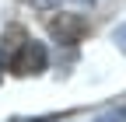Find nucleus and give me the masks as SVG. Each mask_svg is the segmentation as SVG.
Wrapping results in <instances>:
<instances>
[{
	"label": "nucleus",
	"mask_w": 126,
	"mask_h": 122,
	"mask_svg": "<svg viewBox=\"0 0 126 122\" xmlns=\"http://www.w3.org/2000/svg\"><path fill=\"white\" fill-rule=\"evenodd\" d=\"M0 66L14 77H35L49 66V52L46 45L35 42L21 24H11L4 38H0Z\"/></svg>",
	"instance_id": "f257e3e1"
},
{
	"label": "nucleus",
	"mask_w": 126,
	"mask_h": 122,
	"mask_svg": "<svg viewBox=\"0 0 126 122\" xmlns=\"http://www.w3.org/2000/svg\"><path fill=\"white\" fill-rule=\"evenodd\" d=\"M49 35L56 42H63V45H74V42H81L88 35V21L81 14H56L49 21Z\"/></svg>",
	"instance_id": "f03ea898"
},
{
	"label": "nucleus",
	"mask_w": 126,
	"mask_h": 122,
	"mask_svg": "<svg viewBox=\"0 0 126 122\" xmlns=\"http://www.w3.org/2000/svg\"><path fill=\"white\" fill-rule=\"evenodd\" d=\"M112 42H116V45H119V49L126 52V21H123V24L116 28V32H112Z\"/></svg>",
	"instance_id": "7ed1b4c3"
}]
</instances>
